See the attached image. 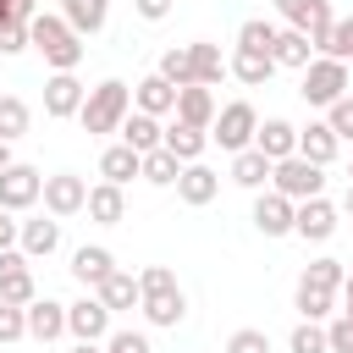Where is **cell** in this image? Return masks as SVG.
I'll use <instances>...</instances> for the list:
<instances>
[{
	"mask_svg": "<svg viewBox=\"0 0 353 353\" xmlns=\"http://www.w3.org/2000/svg\"><path fill=\"white\" fill-rule=\"evenodd\" d=\"M303 276H309L314 287H331V292H336V287L347 281V270H342V259H314V265H309Z\"/></svg>",
	"mask_w": 353,
	"mask_h": 353,
	"instance_id": "ab89813d",
	"label": "cell"
},
{
	"mask_svg": "<svg viewBox=\"0 0 353 353\" xmlns=\"http://www.w3.org/2000/svg\"><path fill=\"white\" fill-rule=\"evenodd\" d=\"M204 143H210V132H204V127H188V121H171V127H165V149H171L182 165H188V160H199V154H204Z\"/></svg>",
	"mask_w": 353,
	"mask_h": 353,
	"instance_id": "f1b7e54d",
	"label": "cell"
},
{
	"mask_svg": "<svg viewBox=\"0 0 353 353\" xmlns=\"http://www.w3.org/2000/svg\"><path fill=\"white\" fill-rule=\"evenodd\" d=\"M342 303H347V309H342V314H347V320H353V276H347V281H342Z\"/></svg>",
	"mask_w": 353,
	"mask_h": 353,
	"instance_id": "f907efd6",
	"label": "cell"
},
{
	"mask_svg": "<svg viewBox=\"0 0 353 353\" xmlns=\"http://www.w3.org/2000/svg\"><path fill=\"white\" fill-rule=\"evenodd\" d=\"M72 353H105V347H99V342H77Z\"/></svg>",
	"mask_w": 353,
	"mask_h": 353,
	"instance_id": "f5cc1de1",
	"label": "cell"
},
{
	"mask_svg": "<svg viewBox=\"0 0 353 353\" xmlns=\"http://www.w3.org/2000/svg\"><path fill=\"white\" fill-rule=\"evenodd\" d=\"M292 215H298V204H292L287 193H276V188L254 199V226H259L265 237H287V232H292Z\"/></svg>",
	"mask_w": 353,
	"mask_h": 353,
	"instance_id": "4fadbf2b",
	"label": "cell"
},
{
	"mask_svg": "<svg viewBox=\"0 0 353 353\" xmlns=\"http://www.w3.org/2000/svg\"><path fill=\"white\" fill-rule=\"evenodd\" d=\"M325 165H314V160H303V154H287V160H276V171H270V188L276 193H287L292 204L298 199H314L320 188H325V176H320Z\"/></svg>",
	"mask_w": 353,
	"mask_h": 353,
	"instance_id": "8992f818",
	"label": "cell"
},
{
	"mask_svg": "<svg viewBox=\"0 0 353 353\" xmlns=\"http://www.w3.org/2000/svg\"><path fill=\"white\" fill-rule=\"evenodd\" d=\"M88 215H94L99 226H116V221L127 215V199H121V182H99V188H88Z\"/></svg>",
	"mask_w": 353,
	"mask_h": 353,
	"instance_id": "d4e9b609",
	"label": "cell"
},
{
	"mask_svg": "<svg viewBox=\"0 0 353 353\" xmlns=\"http://www.w3.org/2000/svg\"><path fill=\"white\" fill-rule=\"evenodd\" d=\"M226 72H232L237 83H248V88H259V83H265V77L276 72V55H270V50H243V44H237V55L226 61Z\"/></svg>",
	"mask_w": 353,
	"mask_h": 353,
	"instance_id": "7402d4cb",
	"label": "cell"
},
{
	"mask_svg": "<svg viewBox=\"0 0 353 353\" xmlns=\"http://www.w3.org/2000/svg\"><path fill=\"white\" fill-rule=\"evenodd\" d=\"M99 176H105V182H121V188H127L132 176H143V154H138L132 143H110V149L99 154Z\"/></svg>",
	"mask_w": 353,
	"mask_h": 353,
	"instance_id": "44dd1931",
	"label": "cell"
},
{
	"mask_svg": "<svg viewBox=\"0 0 353 353\" xmlns=\"http://www.w3.org/2000/svg\"><path fill=\"white\" fill-rule=\"evenodd\" d=\"M17 336H28V309L0 298V342H17Z\"/></svg>",
	"mask_w": 353,
	"mask_h": 353,
	"instance_id": "f35d334b",
	"label": "cell"
},
{
	"mask_svg": "<svg viewBox=\"0 0 353 353\" xmlns=\"http://www.w3.org/2000/svg\"><path fill=\"white\" fill-rule=\"evenodd\" d=\"M44 210L50 215H77V210H88V182L83 176H72V171H55V176H44Z\"/></svg>",
	"mask_w": 353,
	"mask_h": 353,
	"instance_id": "9c48e42d",
	"label": "cell"
},
{
	"mask_svg": "<svg viewBox=\"0 0 353 353\" xmlns=\"http://www.w3.org/2000/svg\"><path fill=\"white\" fill-rule=\"evenodd\" d=\"M176 176H182V160H176V154H171L165 143L143 154V182H154V188H171Z\"/></svg>",
	"mask_w": 353,
	"mask_h": 353,
	"instance_id": "1f68e13d",
	"label": "cell"
},
{
	"mask_svg": "<svg viewBox=\"0 0 353 353\" xmlns=\"http://www.w3.org/2000/svg\"><path fill=\"white\" fill-rule=\"evenodd\" d=\"M176 193H182V204H210V199L221 193V176H215L204 160H188L182 176H176Z\"/></svg>",
	"mask_w": 353,
	"mask_h": 353,
	"instance_id": "e0dca14e",
	"label": "cell"
},
{
	"mask_svg": "<svg viewBox=\"0 0 353 353\" xmlns=\"http://www.w3.org/2000/svg\"><path fill=\"white\" fill-rule=\"evenodd\" d=\"M325 121H331V132H336V138H353V94H342V99L325 110Z\"/></svg>",
	"mask_w": 353,
	"mask_h": 353,
	"instance_id": "ee69618b",
	"label": "cell"
},
{
	"mask_svg": "<svg viewBox=\"0 0 353 353\" xmlns=\"http://www.w3.org/2000/svg\"><path fill=\"white\" fill-rule=\"evenodd\" d=\"M309 50H314V44H309L303 28H281L270 55H276V66H298V72H303V66H309Z\"/></svg>",
	"mask_w": 353,
	"mask_h": 353,
	"instance_id": "f546056e",
	"label": "cell"
},
{
	"mask_svg": "<svg viewBox=\"0 0 353 353\" xmlns=\"http://www.w3.org/2000/svg\"><path fill=\"white\" fill-rule=\"evenodd\" d=\"M292 232H298V237H309V243H325V237L336 232V204H331L325 193H314V199H298Z\"/></svg>",
	"mask_w": 353,
	"mask_h": 353,
	"instance_id": "8fae6325",
	"label": "cell"
},
{
	"mask_svg": "<svg viewBox=\"0 0 353 353\" xmlns=\"http://www.w3.org/2000/svg\"><path fill=\"white\" fill-rule=\"evenodd\" d=\"M336 149H342V138L331 132V121H309V127H298V154H303V160L331 165V160H336Z\"/></svg>",
	"mask_w": 353,
	"mask_h": 353,
	"instance_id": "2e32d148",
	"label": "cell"
},
{
	"mask_svg": "<svg viewBox=\"0 0 353 353\" xmlns=\"http://www.w3.org/2000/svg\"><path fill=\"white\" fill-rule=\"evenodd\" d=\"M83 99H88V88H83L72 72H55V77L44 83V116H55V121H61V116H77Z\"/></svg>",
	"mask_w": 353,
	"mask_h": 353,
	"instance_id": "5bb4252c",
	"label": "cell"
},
{
	"mask_svg": "<svg viewBox=\"0 0 353 353\" xmlns=\"http://www.w3.org/2000/svg\"><path fill=\"white\" fill-rule=\"evenodd\" d=\"M28 121H33V116H28V105H22L17 94H0V138H22V132H28Z\"/></svg>",
	"mask_w": 353,
	"mask_h": 353,
	"instance_id": "d590c367",
	"label": "cell"
},
{
	"mask_svg": "<svg viewBox=\"0 0 353 353\" xmlns=\"http://www.w3.org/2000/svg\"><path fill=\"white\" fill-rule=\"evenodd\" d=\"M127 110H132V88L121 83V77H105L99 88H88V99H83V110H77V121H83V132H121V121H127Z\"/></svg>",
	"mask_w": 353,
	"mask_h": 353,
	"instance_id": "7a4b0ae2",
	"label": "cell"
},
{
	"mask_svg": "<svg viewBox=\"0 0 353 353\" xmlns=\"http://www.w3.org/2000/svg\"><path fill=\"white\" fill-rule=\"evenodd\" d=\"M160 77L176 83V88H188V83H193V44H171V50L160 55Z\"/></svg>",
	"mask_w": 353,
	"mask_h": 353,
	"instance_id": "d6a6232c",
	"label": "cell"
},
{
	"mask_svg": "<svg viewBox=\"0 0 353 353\" xmlns=\"http://www.w3.org/2000/svg\"><path fill=\"white\" fill-rule=\"evenodd\" d=\"M105 353H149V336H138V331H110V336H105Z\"/></svg>",
	"mask_w": 353,
	"mask_h": 353,
	"instance_id": "f6af8a7d",
	"label": "cell"
},
{
	"mask_svg": "<svg viewBox=\"0 0 353 353\" xmlns=\"http://www.w3.org/2000/svg\"><path fill=\"white\" fill-rule=\"evenodd\" d=\"M138 6V17H149V22H160L165 11H171V0H132Z\"/></svg>",
	"mask_w": 353,
	"mask_h": 353,
	"instance_id": "c3c4849f",
	"label": "cell"
},
{
	"mask_svg": "<svg viewBox=\"0 0 353 353\" xmlns=\"http://www.w3.org/2000/svg\"><path fill=\"white\" fill-rule=\"evenodd\" d=\"M28 50V22L22 17H0V55H17Z\"/></svg>",
	"mask_w": 353,
	"mask_h": 353,
	"instance_id": "60d3db41",
	"label": "cell"
},
{
	"mask_svg": "<svg viewBox=\"0 0 353 353\" xmlns=\"http://www.w3.org/2000/svg\"><path fill=\"white\" fill-rule=\"evenodd\" d=\"M94 292L105 298V309H110V314H116V309H132V303L143 298V287H138V276H127V270H110V276H105V281H99Z\"/></svg>",
	"mask_w": 353,
	"mask_h": 353,
	"instance_id": "4316f807",
	"label": "cell"
},
{
	"mask_svg": "<svg viewBox=\"0 0 353 353\" xmlns=\"http://www.w3.org/2000/svg\"><path fill=\"white\" fill-rule=\"evenodd\" d=\"M28 259H39V254H55L61 248V226L55 221H22V243H17Z\"/></svg>",
	"mask_w": 353,
	"mask_h": 353,
	"instance_id": "4dcf8cb0",
	"label": "cell"
},
{
	"mask_svg": "<svg viewBox=\"0 0 353 353\" xmlns=\"http://www.w3.org/2000/svg\"><path fill=\"white\" fill-rule=\"evenodd\" d=\"M325 55H336V61H353V17H342V22L331 28V39H325Z\"/></svg>",
	"mask_w": 353,
	"mask_h": 353,
	"instance_id": "7bdbcfd3",
	"label": "cell"
},
{
	"mask_svg": "<svg viewBox=\"0 0 353 353\" xmlns=\"http://www.w3.org/2000/svg\"><path fill=\"white\" fill-rule=\"evenodd\" d=\"M292 353H331L325 347V331H320V320H303V325H292V342H287Z\"/></svg>",
	"mask_w": 353,
	"mask_h": 353,
	"instance_id": "74e56055",
	"label": "cell"
},
{
	"mask_svg": "<svg viewBox=\"0 0 353 353\" xmlns=\"http://www.w3.org/2000/svg\"><path fill=\"white\" fill-rule=\"evenodd\" d=\"M254 149H259V154H270V160H287V154H298V127H292V121H281V116H270V121L254 132Z\"/></svg>",
	"mask_w": 353,
	"mask_h": 353,
	"instance_id": "ffe728a7",
	"label": "cell"
},
{
	"mask_svg": "<svg viewBox=\"0 0 353 353\" xmlns=\"http://www.w3.org/2000/svg\"><path fill=\"white\" fill-rule=\"evenodd\" d=\"M22 243V221H11V210H0V254Z\"/></svg>",
	"mask_w": 353,
	"mask_h": 353,
	"instance_id": "7dc6e473",
	"label": "cell"
},
{
	"mask_svg": "<svg viewBox=\"0 0 353 353\" xmlns=\"http://www.w3.org/2000/svg\"><path fill=\"white\" fill-rule=\"evenodd\" d=\"M132 99H138V110H149V116H165V110H176V83H165L160 72H149V77L132 88Z\"/></svg>",
	"mask_w": 353,
	"mask_h": 353,
	"instance_id": "cb8c5ba5",
	"label": "cell"
},
{
	"mask_svg": "<svg viewBox=\"0 0 353 353\" xmlns=\"http://www.w3.org/2000/svg\"><path fill=\"white\" fill-rule=\"evenodd\" d=\"M226 353H270V336H265V331H254V325H243V331H232V336H226Z\"/></svg>",
	"mask_w": 353,
	"mask_h": 353,
	"instance_id": "b9f144b4",
	"label": "cell"
},
{
	"mask_svg": "<svg viewBox=\"0 0 353 353\" xmlns=\"http://www.w3.org/2000/svg\"><path fill=\"white\" fill-rule=\"evenodd\" d=\"M226 77V61H221V50L215 44H193V83H221Z\"/></svg>",
	"mask_w": 353,
	"mask_h": 353,
	"instance_id": "e575fe53",
	"label": "cell"
},
{
	"mask_svg": "<svg viewBox=\"0 0 353 353\" xmlns=\"http://www.w3.org/2000/svg\"><path fill=\"white\" fill-rule=\"evenodd\" d=\"M11 165V138H0V171Z\"/></svg>",
	"mask_w": 353,
	"mask_h": 353,
	"instance_id": "816d5d0a",
	"label": "cell"
},
{
	"mask_svg": "<svg viewBox=\"0 0 353 353\" xmlns=\"http://www.w3.org/2000/svg\"><path fill=\"white\" fill-rule=\"evenodd\" d=\"M176 121H188V127H204V132H210V121H215V94H210L204 83L176 88Z\"/></svg>",
	"mask_w": 353,
	"mask_h": 353,
	"instance_id": "9a60e30c",
	"label": "cell"
},
{
	"mask_svg": "<svg viewBox=\"0 0 353 353\" xmlns=\"http://www.w3.org/2000/svg\"><path fill=\"white\" fill-rule=\"evenodd\" d=\"M66 331H72L77 342H105V336H110V309H105V298L94 292V298L66 303Z\"/></svg>",
	"mask_w": 353,
	"mask_h": 353,
	"instance_id": "ba28073f",
	"label": "cell"
},
{
	"mask_svg": "<svg viewBox=\"0 0 353 353\" xmlns=\"http://www.w3.org/2000/svg\"><path fill=\"white\" fill-rule=\"evenodd\" d=\"M61 17L88 39V33H99L105 28V17H110V0H61Z\"/></svg>",
	"mask_w": 353,
	"mask_h": 353,
	"instance_id": "83f0119b",
	"label": "cell"
},
{
	"mask_svg": "<svg viewBox=\"0 0 353 353\" xmlns=\"http://www.w3.org/2000/svg\"><path fill=\"white\" fill-rule=\"evenodd\" d=\"M270 171H276V160L259 154V149H237V154H232V182H237V188H254V193H259V188L270 182Z\"/></svg>",
	"mask_w": 353,
	"mask_h": 353,
	"instance_id": "603a6c76",
	"label": "cell"
},
{
	"mask_svg": "<svg viewBox=\"0 0 353 353\" xmlns=\"http://www.w3.org/2000/svg\"><path fill=\"white\" fill-rule=\"evenodd\" d=\"M39 193H44V176H39L33 165H17V160H11V165L0 171V210L17 215V210H28Z\"/></svg>",
	"mask_w": 353,
	"mask_h": 353,
	"instance_id": "30bf717a",
	"label": "cell"
},
{
	"mask_svg": "<svg viewBox=\"0 0 353 353\" xmlns=\"http://www.w3.org/2000/svg\"><path fill=\"white\" fill-rule=\"evenodd\" d=\"M347 215H353V188H347Z\"/></svg>",
	"mask_w": 353,
	"mask_h": 353,
	"instance_id": "db71d44e",
	"label": "cell"
},
{
	"mask_svg": "<svg viewBox=\"0 0 353 353\" xmlns=\"http://www.w3.org/2000/svg\"><path fill=\"white\" fill-rule=\"evenodd\" d=\"M110 270H116V259H110V248H88V243H83V248L72 254V276H77L83 287H99V281H105Z\"/></svg>",
	"mask_w": 353,
	"mask_h": 353,
	"instance_id": "484cf974",
	"label": "cell"
},
{
	"mask_svg": "<svg viewBox=\"0 0 353 353\" xmlns=\"http://www.w3.org/2000/svg\"><path fill=\"white\" fill-rule=\"evenodd\" d=\"M28 336H39V342L66 336V303H55V298H33V303H28Z\"/></svg>",
	"mask_w": 353,
	"mask_h": 353,
	"instance_id": "ac0fdd59",
	"label": "cell"
},
{
	"mask_svg": "<svg viewBox=\"0 0 353 353\" xmlns=\"http://www.w3.org/2000/svg\"><path fill=\"white\" fill-rule=\"evenodd\" d=\"M292 303H298V314L303 320H325L331 314V287H314L309 276L298 281V292H292Z\"/></svg>",
	"mask_w": 353,
	"mask_h": 353,
	"instance_id": "836d02e7",
	"label": "cell"
},
{
	"mask_svg": "<svg viewBox=\"0 0 353 353\" xmlns=\"http://www.w3.org/2000/svg\"><path fill=\"white\" fill-rule=\"evenodd\" d=\"M28 44H33L55 72H72V66L83 61V33H77L66 17H50V11H39V17L28 22Z\"/></svg>",
	"mask_w": 353,
	"mask_h": 353,
	"instance_id": "6da1fadb",
	"label": "cell"
},
{
	"mask_svg": "<svg viewBox=\"0 0 353 353\" xmlns=\"http://www.w3.org/2000/svg\"><path fill=\"white\" fill-rule=\"evenodd\" d=\"M303 105H336L342 94H347V61H336V55H320V61H309L303 66Z\"/></svg>",
	"mask_w": 353,
	"mask_h": 353,
	"instance_id": "277c9868",
	"label": "cell"
},
{
	"mask_svg": "<svg viewBox=\"0 0 353 353\" xmlns=\"http://www.w3.org/2000/svg\"><path fill=\"white\" fill-rule=\"evenodd\" d=\"M138 287H143V298H138V309L149 314V325H176V320L188 314V298H182V287H176V276H171L165 265H149V270L138 276Z\"/></svg>",
	"mask_w": 353,
	"mask_h": 353,
	"instance_id": "3957f363",
	"label": "cell"
},
{
	"mask_svg": "<svg viewBox=\"0 0 353 353\" xmlns=\"http://www.w3.org/2000/svg\"><path fill=\"white\" fill-rule=\"evenodd\" d=\"M276 33H281V28H270L265 17H248V22L237 28V44H243V50H276Z\"/></svg>",
	"mask_w": 353,
	"mask_h": 353,
	"instance_id": "8d00e7d4",
	"label": "cell"
},
{
	"mask_svg": "<svg viewBox=\"0 0 353 353\" xmlns=\"http://www.w3.org/2000/svg\"><path fill=\"white\" fill-rule=\"evenodd\" d=\"M325 347H331V353H353V320H347V314L325 325Z\"/></svg>",
	"mask_w": 353,
	"mask_h": 353,
	"instance_id": "bcb514c9",
	"label": "cell"
},
{
	"mask_svg": "<svg viewBox=\"0 0 353 353\" xmlns=\"http://www.w3.org/2000/svg\"><path fill=\"white\" fill-rule=\"evenodd\" d=\"M0 17H33V0H0Z\"/></svg>",
	"mask_w": 353,
	"mask_h": 353,
	"instance_id": "681fc988",
	"label": "cell"
},
{
	"mask_svg": "<svg viewBox=\"0 0 353 353\" xmlns=\"http://www.w3.org/2000/svg\"><path fill=\"white\" fill-rule=\"evenodd\" d=\"M276 11L287 17V28H303L314 50H325V39H331V28H336V17H331L325 0H276Z\"/></svg>",
	"mask_w": 353,
	"mask_h": 353,
	"instance_id": "52a82bcc",
	"label": "cell"
},
{
	"mask_svg": "<svg viewBox=\"0 0 353 353\" xmlns=\"http://www.w3.org/2000/svg\"><path fill=\"white\" fill-rule=\"evenodd\" d=\"M0 298H6V303H22V309L39 298L33 270H28V254H17V248H6V254H0Z\"/></svg>",
	"mask_w": 353,
	"mask_h": 353,
	"instance_id": "7c38bea8",
	"label": "cell"
},
{
	"mask_svg": "<svg viewBox=\"0 0 353 353\" xmlns=\"http://www.w3.org/2000/svg\"><path fill=\"white\" fill-rule=\"evenodd\" d=\"M254 132H259V116H254V105H248V99H232V105H226V110H215V121H210V138H215L226 154L254 149Z\"/></svg>",
	"mask_w": 353,
	"mask_h": 353,
	"instance_id": "5b68a950",
	"label": "cell"
},
{
	"mask_svg": "<svg viewBox=\"0 0 353 353\" xmlns=\"http://www.w3.org/2000/svg\"><path fill=\"white\" fill-rule=\"evenodd\" d=\"M121 143H132L138 154L160 149V143H165V127H160V116H149V110H127V121H121Z\"/></svg>",
	"mask_w": 353,
	"mask_h": 353,
	"instance_id": "d6986e66",
	"label": "cell"
}]
</instances>
